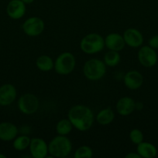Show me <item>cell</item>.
<instances>
[{"instance_id":"cell-30","label":"cell","mask_w":158,"mask_h":158,"mask_svg":"<svg viewBox=\"0 0 158 158\" xmlns=\"http://www.w3.org/2000/svg\"><path fill=\"white\" fill-rule=\"evenodd\" d=\"M157 61H158V57H157Z\"/></svg>"},{"instance_id":"cell-1","label":"cell","mask_w":158,"mask_h":158,"mask_svg":"<svg viewBox=\"0 0 158 158\" xmlns=\"http://www.w3.org/2000/svg\"><path fill=\"white\" fill-rule=\"evenodd\" d=\"M68 118L72 123L74 128L81 132L91 129L94 121V116L92 110L85 105H74L70 108Z\"/></svg>"},{"instance_id":"cell-17","label":"cell","mask_w":158,"mask_h":158,"mask_svg":"<svg viewBox=\"0 0 158 158\" xmlns=\"http://www.w3.org/2000/svg\"><path fill=\"white\" fill-rule=\"evenodd\" d=\"M136 152L143 158H153L157 154V151L154 145L143 141L137 144Z\"/></svg>"},{"instance_id":"cell-2","label":"cell","mask_w":158,"mask_h":158,"mask_svg":"<svg viewBox=\"0 0 158 158\" xmlns=\"http://www.w3.org/2000/svg\"><path fill=\"white\" fill-rule=\"evenodd\" d=\"M48 151L51 157H67L72 151V143L67 136L57 134L48 143Z\"/></svg>"},{"instance_id":"cell-8","label":"cell","mask_w":158,"mask_h":158,"mask_svg":"<svg viewBox=\"0 0 158 158\" xmlns=\"http://www.w3.org/2000/svg\"><path fill=\"white\" fill-rule=\"evenodd\" d=\"M157 57L155 49L150 46H141L138 51V60L144 67L149 68L155 66L157 62Z\"/></svg>"},{"instance_id":"cell-19","label":"cell","mask_w":158,"mask_h":158,"mask_svg":"<svg viewBox=\"0 0 158 158\" xmlns=\"http://www.w3.org/2000/svg\"><path fill=\"white\" fill-rule=\"evenodd\" d=\"M36 66L42 72H49L54 69V61L50 56L41 55L36 60Z\"/></svg>"},{"instance_id":"cell-16","label":"cell","mask_w":158,"mask_h":158,"mask_svg":"<svg viewBox=\"0 0 158 158\" xmlns=\"http://www.w3.org/2000/svg\"><path fill=\"white\" fill-rule=\"evenodd\" d=\"M19 130L11 122L0 123V140L5 142L12 141L18 136Z\"/></svg>"},{"instance_id":"cell-25","label":"cell","mask_w":158,"mask_h":158,"mask_svg":"<svg viewBox=\"0 0 158 158\" xmlns=\"http://www.w3.org/2000/svg\"><path fill=\"white\" fill-rule=\"evenodd\" d=\"M149 46L153 49H158V35H155L152 36L148 41Z\"/></svg>"},{"instance_id":"cell-7","label":"cell","mask_w":158,"mask_h":158,"mask_svg":"<svg viewBox=\"0 0 158 158\" xmlns=\"http://www.w3.org/2000/svg\"><path fill=\"white\" fill-rule=\"evenodd\" d=\"M44 29V21L38 16H31L26 19L22 25L23 32L30 37L39 36L43 33Z\"/></svg>"},{"instance_id":"cell-4","label":"cell","mask_w":158,"mask_h":158,"mask_svg":"<svg viewBox=\"0 0 158 158\" xmlns=\"http://www.w3.org/2000/svg\"><path fill=\"white\" fill-rule=\"evenodd\" d=\"M106 67L103 60L97 58L90 59L84 64L83 74L87 80L98 81L105 77Z\"/></svg>"},{"instance_id":"cell-11","label":"cell","mask_w":158,"mask_h":158,"mask_svg":"<svg viewBox=\"0 0 158 158\" xmlns=\"http://www.w3.org/2000/svg\"><path fill=\"white\" fill-rule=\"evenodd\" d=\"M16 97L17 90L14 85L6 83L0 86V106H9L15 101Z\"/></svg>"},{"instance_id":"cell-18","label":"cell","mask_w":158,"mask_h":158,"mask_svg":"<svg viewBox=\"0 0 158 158\" xmlns=\"http://www.w3.org/2000/svg\"><path fill=\"white\" fill-rule=\"evenodd\" d=\"M115 119V113L111 107H106L101 110L95 117V120L99 124L105 126L113 122Z\"/></svg>"},{"instance_id":"cell-12","label":"cell","mask_w":158,"mask_h":158,"mask_svg":"<svg viewBox=\"0 0 158 158\" xmlns=\"http://www.w3.org/2000/svg\"><path fill=\"white\" fill-rule=\"evenodd\" d=\"M125 45L131 48L140 47L143 43V35L137 29L129 28L123 32Z\"/></svg>"},{"instance_id":"cell-29","label":"cell","mask_w":158,"mask_h":158,"mask_svg":"<svg viewBox=\"0 0 158 158\" xmlns=\"http://www.w3.org/2000/svg\"><path fill=\"white\" fill-rule=\"evenodd\" d=\"M0 158H6V156L5 155V154H1V153H0Z\"/></svg>"},{"instance_id":"cell-3","label":"cell","mask_w":158,"mask_h":158,"mask_svg":"<svg viewBox=\"0 0 158 158\" xmlns=\"http://www.w3.org/2000/svg\"><path fill=\"white\" fill-rule=\"evenodd\" d=\"M105 38L96 32H91L85 35L80 42V49L84 53L94 55L103 50Z\"/></svg>"},{"instance_id":"cell-21","label":"cell","mask_w":158,"mask_h":158,"mask_svg":"<svg viewBox=\"0 0 158 158\" xmlns=\"http://www.w3.org/2000/svg\"><path fill=\"white\" fill-rule=\"evenodd\" d=\"M73 125L68 118H64L59 120L56 125V132L58 135L68 136L73 129Z\"/></svg>"},{"instance_id":"cell-14","label":"cell","mask_w":158,"mask_h":158,"mask_svg":"<svg viewBox=\"0 0 158 158\" xmlns=\"http://www.w3.org/2000/svg\"><path fill=\"white\" fill-rule=\"evenodd\" d=\"M105 46L108 50L120 52L125 48V43L122 35L117 32H111L105 37Z\"/></svg>"},{"instance_id":"cell-26","label":"cell","mask_w":158,"mask_h":158,"mask_svg":"<svg viewBox=\"0 0 158 158\" xmlns=\"http://www.w3.org/2000/svg\"><path fill=\"white\" fill-rule=\"evenodd\" d=\"M125 158H142L137 152H130L125 156Z\"/></svg>"},{"instance_id":"cell-23","label":"cell","mask_w":158,"mask_h":158,"mask_svg":"<svg viewBox=\"0 0 158 158\" xmlns=\"http://www.w3.org/2000/svg\"><path fill=\"white\" fill-rule=\"evenodd\" d=\"M93 157V151L89 146L82 145L77 148L74 154V158H91Z\"/></svg>"},{"instance_id":"cell-10","label":"cell","mask_w":158,"mask_h":158,"mask_svg":"<svg viewBox=\"0 0 158 158\" xmlns=\"http://www.w3.org/2000/svg\"><path fill=\"white\" fill-rule=\"evenodd\" d=\"M26 12V5L22 0H11L6 6L8 16L14 20L23 18Z\"/></svg>"},{"instance_id":"cell-6","label":"cell","mask_w":158,"mask_h":158,"mask_svg":"<svg viewBox=\"0 0 158 158\" xmlns=\"http://www.w3.org/2000/svg\"><path fill=\"white\" fill-rule=\"evenodd\" d=\"M17 106L22 114L25 115H32L38 110L40 100L34 94H25L19 98Z\"/></svg>"},{"instance_id":"cell-5","label":"cell","mask_w":158,"mask_h":158,"mask_svg":"<svg viewBox=\"0 0 158 158\" xmlns=\"http://www.w3.org/2000/svg\"><path fill=\"white\" fill-rule=\"evenodd\" d=\"M76 66V59L73 53L64 52L56 58L54 69L57 74L67 76L74 70Z\"/></svg>"},{"instance_id":"cell-24","label":"cell","mask_w":158,"mask_h":158,"mask_svg":"<svg viewBox=\"0 0 158 158\" xmlns=\"http://www.w3.org/2000/svg\"><path fill=\"white\" fill-rule=\"evenodd\" d=\"M129 137L130 140L134 144H139V143L143 141V134L142 131L139 129H133L130 131L129 134Z\"/></svg>"},{"instance_id":"cell-9","label":"cell","mask_w":158,"mask_h":158,"mask_svg":"<svg viewBox=\"0 0 158 158\" xmlns=\"http://www.w3.org/2000/svg\"><path fill=\"white\" fill-rule=\"evenodd\" d=\"M29 149L31 157L33 158H46L49 154L47 143L40 137L31 139Z\"/></svg>"},{"instance_id":"cell-13","label":"cell","mask_w":158,"mask_h":158,"mask_svg":"<svg viewBox=\"0 0 158 158\" xmlns=\"http://www.w3.org/2000/svg\"><path fill=\"white\" fill-rule=\"evenodd\" d=\"M123 83L125 87L130 90H136L143 83V77L137 70H129L123 77Z\"/></svg>"},{"instance_id":"cell-27","label":"cell","mask_w":158,"mask_h":158,"mask_svg":"<svg viewBox=\"0 0 158 158\" xmlns=\"http://www.w3.org/2000/svg\"><path fill=\"white\" fill-rule=\"evenodd\" d=\"M135 107H136V110H141L143 107V104L141 102H136V106Z\"/></svg>"},{"instance_id":"cell-28","label":"cell","mask_w":158,"mask_h":158,"mask_svg":"<svg viewBox=\"0 0 158 158\" xmlns=\"http://www.w3.org/2000/svg\"><path fill=\"white\" fill-rule=\"evenodd\" d=\"M22 1H23L26 5H29V4H31V3L33 2L35 0H22Z\"/></svg>"},{"instance_id":"cell-15","label":"cell","mask_w":158,"mask_h":158,"mask_svg":"<svg viewBox=\"0 0 158 158\" xmlns=\"http://www.w3.org/2000/svg\"><path fill=\"white\" fill-rule=\"evenodd\" d=\"M136 101L129 97H122L116 104L118 114L122 117H127L136 110Z\"/></svg>"},{"instance_id":"cell-20","label":"cell","mask_w":158,"mask_h":158,"mask_svg":"<svg viewBox=\"0 0 158 158\" xmlns=\"http://www.w3.org/2000/svg\"><path fill=\"white\" fill-rule=\"evenodd\" d=\"M121 56L119 52L113 50H108V52H105L103 56V61L106 66L108 67H115L118 66L120 63Z\"/></svg>"},{"instance_id":"cell-22","label":"cell","mask_w":158,"mask_h":158,"mask_svg":"<svg viewBox=\"0 0 158 158\" xmlns=\"http://www.w3.org/2000/svg\"><path fill=\"white\" fill-rule=\"evenodd\" d=\"M31 138L27 135L17 136L12 140V147L17 151H23L29 148Z\"/></svg>"}]
</instances>
